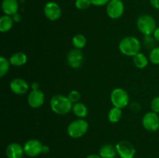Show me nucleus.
Returning <instances> with one entry per match:
<instances>
[{"instance_id": "16", "label": "nucleus", "mask_w": 159, "mask_h": 158, "mask_svg": "<svg viewBox=\"0 0 159 158\" xmlns=\"http://www.w3.org/2000/svg\"><path fill=\"white\" fill-rule=\"evenodd\" d=\"M99 153L102 158H115L117 153L116 146L111 143L104 144L99 149Z\"/></svg>"}, {"instance_id": "14", "label": "nucleus", "mask_w": 159, "mask_h": 158, "mask_svg": "<svg viewBox=\"0 0 159 158\" xmlns=\"http://www.w3.org/2000/svg\"><path fill=\"white\" fill-rule=\"evenodd\" d=\"M24 153L23 147L17 143L9 144L6 149V154L8 158H22Z\"/></svg>"}, {"instance_id": "29", "label": "nucleus", "mask_w": 159, "mask_h": 158, "mask_svg": "<svg viewBox=\"0 0 159 158\" xmlns=\"http://www.w3.org/2000/svg\"><path fill=\"white\" fill-rule=\"evenodd\" d=\"M110 0H91L92 5L96 6H103L108 4Z\"/></svg>"}, {"instance_id": "4", "label": "nucleus", "mask_w": 159, "mask_h": 158, "mask_svg": "<svg viewBox=\"0 0 159 158\" xmlns=\"http://www.w3.org/2000/svg\"><path fill=\"white\" fill-rule=\"evenodd\" d=\"M89 129V123L84 119H78L69 123L67 133L70 137L79 139L83 136Z\"/></svg>"}, {"instance_id": "12", "label": "nucleus", "mask_w": 159, "mask_h": 158, "mask_svg": "<svg viewBox=\"0 0 159 158\" xmlns=\"http://www.w3.org/2000/svg\"><path fill=\"white\" fill-rule=\"evenodd\" d=\"M27 102L32 108H40L44 102V94L40 89L32 90L28 95Z\"/></svg>"}, {"instance_id": "32", "label": "nucleus", "mask_w": 159, "mask_h": 158, "mask_svg": "<svg viewBox=\"0 0 159 158\" xmlns=\"http://www.w3.org/2000/svg\"><path fill=\"white\" fill-rule=\"evenodd\" d=\"M153 37H155V39L156 40V41L159 43V27L156 28V29H155V31L154 32V33H153Z\"/></svg>"}, {"instance_id": "36", "label": "nucleus", "mask_w": 159, "mask_h": 158, "mask_svg": "<svg viewBox=\"0 0 159 158\" xmlns=\"http://www.w3.org/2000/svg\"><path fill=\"white\" fill-rule=\"evenodd\" d=\"M48 151H49V149H48V147H47V146H43V153H48Z\"/></svg>"}, {"instance_id": "25", "label": "nucleus", "mask_w": 159, "mask_h": 158, "mask_svg": "<svg viewBox=\"0 0 159 158\" xmlns=\"http://www.w3.org/2000/svg\"><path fill=\"white\" fill-rule=\"evenodd\" d=\"M156 40L152 35H146L144 37V43L146 47L152 50L156 46Z\"/></svg>"}, {"instance_id": "20", "label": "nucleus", "mask_w": 159, "mask_h": 158, "mask_svg": "<svg viewBox=\"0 0 159 158\" xmlns=\"http://www.w3.org/2000/svg\"><path fill=\"white\" fill-rule=\"evenodd\" d=\"M133 61L135 67L139 69L146 68L148 64V58L143 53L139 52L133 57Z\"/></svg>"}, {"instance_id": "26", "label": "nucleus", "mask_w": 159, "mask_h": 158, "mask_svg": "<svg viewBox=\"0 0 159 158\" xmlns=\"http://www.w3.org/2000/svg\"><path fill=\"white\" fill-rule=\"evenodd\" d=\"M68 98L71 102L72 104L77 103L79 102L81 99V94L79 91H76V90H72V91H70L68 94Z\"/></svg>"}, {"instance_id": "18", "label": "nucleus", "mask_w": 159, "mask_h": 158, "mask_svg": "<svg viewBox=\"0 0 159 158\" xmlns=\"http://www.w3.org/2000/svg\"><path fill=\"white\" fill-rule=\"evenodd\" d=\"M72 111L73 114L77 116L79 119H84L88 116V108L85 104L82 102H77V103L73 104L72 105Z\"/></svg>"}, {"instance_id": "11", "label": "nucleus", "mask_w": 159, "mask_h": 158, "mask_svg": "<svg viewBox=\"0 0 159 158\" xmlns=\"http://www.w3.org/2000/svg\"><path fill=\"white\" fill-rule=\"evenodd\" d=\"M84 60L83 54L79 49H73L67 55V63L71 68H79L82 64Z\"/></svg>"}, {"instance_id": "13", "label": "nucleus", "mask_w": 159, "mask_h": 158, "mask_svg": "<svg viewBox=\"0 0 159 158\" xmlns=\"http://www.w3.org/2000/svg\"><path fill=\"white\" fill-rule=\"evenodd\" d=\"M9 88L12 93L21 95L29 90V84L23 78H14L10 81Z\"/></svg>"}, {"instance_id": "31", "label": "nucleus", "mask_w": 159, "mask_h": 158, "mask_svg": "<svg viewBox=\"0 0 159 158\" xmlns=\"http://www.w3.org/2000/svg\"><path fill=\"white\" fill-rule=\"evenodd\" d=\"M149 1H150V3L152 6V7H154L156 9H159V0H149Z\"/></svg>"}, {"instance_id": "8", "label": "nucleus", "mask_w": 159, "mask_h": 158, "mask_svg": "<svg viewBox=\"0 0 159 158\" xmlns=\"http://www.w3.org/2000/svg\"><path fill=\"white\" fill-rule=\"evenodd\" d=\"M142 125L148 131H157L159 129V116L158 113L152 111L146 113L142 119Z\"/></svg>"}, {"instance_id": "37", "label": "nucleus", "mask_w": 159, "mask_h": 158, "mask_svg": "<svg viewBox=\"0 0 159 158\" xmlns=\"http://www.w3.org/2000/svg\"><path fill=\"white\" fill-rule=\"evenodd\" d=\"M115 158H117V157H115Z\"/></svg>"}, {"instance_id": "19", "label": "nucleus", "mask_w": 159, "mask_h": 158, "mask_svg": "<svg viewBox=\"0 0 159 158\" xmlns=\"http://www.w3.org/2000/svg\"><path fill=\"white\" fill-rule=\"evenodd\" d=\"M14 20L12 16L4 15L0 18V31L2 33L9 32L13 26Z\"/></svg>"}, {"instance_id": "3", "label": "nucleus", "mask_w": 159, "mask_h": 158, "mask_svg": "<svg viewBox=\"0 0 159 158\" xmlns=\"http://www.w3.org/2000/svg\"><path fill=\"white\" fill-rule=\"evenodd\" d=\"M137 26L140 32L144 36L152 35L157 28L156 21L152 15L143 14L137 20Z\"/></svg>"}, {"instance_id": "9", "label": "nucleus", "mask_w": 159, "mask_h": 158, "mask_svg": "<svg viewBox=\"0 0 159 158\" xmlns=\"http://www.w3.org/2000/svg\"><path fill=\"white\" fill-rule=\"evenodd\" d=\"M116 148L121 158H134L136 153L134 147L128 141H120L116 145Z\"/></svg>"}, {"instance_id": "28", "label": "nucleus", "mask_w": 159, "mask_h": 158, "mask_svg": "<svg viewBox=\"0 0 159 158\" xmlns=\"http://www.w3.org/2000/svg\"><path fill=\"white\" fill-rule=\"evenodd\" d=\"M151 108L154 112L159 113V96H156L152 99L151 102Z\"/></svg>"}, {"instance_id": "22", "label": "nucleus", "mask_w": 159, "mask_h": 158, "mask_svg": "<svg viewBox=\"0 0 159 158\" xmlns=\"http://www.w3.org/2000/svg\"><path fill=\"white\" fill-rule=\"evenodd\" d=\"M87 43L86 37L83 34H76L72 38V45L75 49L82 50L85 46Z\"/></svg>"}, {"instance_id": "10", "label": "nucleus", "mask_w": 159, "mask_h": 158, "mask_svg": "<svg viewBox=\"0 0 159 158\" xmlns=\"http://www.w3.org/2000/svg\"><path fill=\"white\" fill-rule=\"evenodd\" d=\"M44 15L48 20L51 21H56L61 16L62 11L57 3L54 2H49L47 3L43 8Z\"/></svg>"}, {"instance_id": "15", "label": "nucleus", "mask_w": 159, "mask_h": 158, "mask_svg": "<svg viewBox=\"0 0 159 158\" xmlns=\"http://www.w3.org/2000/svg\"><path fill=\"white\" fill-rule=\"evenodd\" d=\"M2 9L5 15L12 16L18 12V1L17 0H3L2 2Z\"/></svg>"}, {"instance_id": "6", "label": "nucleus", "mask_w": 159, "mask_h": 158, "mask_svg": "<svg viewBox=\"0 0 159 158\" xmlns=\"http://www.w3.org/2000/svg\"><path fill=\"white\" fill-rule=\"evenodd\" d=\"M124 12V5L121 0H110L107 5V13L113 20L120 18Z\"/></svg>"}, {"instance_id": "24", "label": "nucleus", "mask_w": 159, "mask_h": 158, "mask_svg": "<svg viewBox=\"0 0 159 158\" xmlns=\"http://www.w3.org/2000/svg\"><path fill=\"white\" fill-rule=\"evenodd\" d=\"M149 60L154 64H159V46H155L151 50L149 54Z\"/></svg>"}, {"instance_id": "1", "label": "nucleus", "mask_w": 159, "mask_h": 158, "mask_svg": "<svg viewBox=\"0 0 159 158\" xmlns=\"http://www.w3.org/2000/svg\"><path fill=\"white\" fill-rule=\"evenodd\" d=\"M141 44L137 37L129 36L125 37L120 41L119 49L120 51L124 55L128 57H134L141 50Z\"/></svg>"}, {"instance_id": "35", "label": "nucleus", "mask_w": 159, "mask_h": 158, "mask_svg": "<svg viewBox=\"0 0 159 158\" xmlns=\"http://www.w3.org/2000/svg\"><path fill=\"white\" fill-rule=\"evenodd\" d=\"M32 88L33 90H38L39 89V85L37 82H34L32 84Z\"/></svg>"}, {"instance_id": "27", "label": "nucleus", "mask_w": 159, "mask_h": 158, "mask_svg": "<svg viewBox=\"0 0 159 158\" xmlns=\"http://www.w3.org/2000/svg\"><path fill=\"white\" fill-rule=\"evenodd\" d=\"M75 4L77 9L84 10V9L89 8V6L92 5V2L91 0H76Z\"/></svg>"}, {"instance_id": "2", "label": "nucleus", "mask_w": 159, "mask_h": 158, "mask_svg": "<svg viewBox=\"0 0 159 158\" xmlns=\"http://www.w3.org/2000/svg\"><path fill=\"white\" fill-rule=\"evenodd\" d=\"M73 104L68 99V96L62 94L54 95L50 102L51 110L57 115H65L72 109Z\"/></svg>"}, {"instance_id": "33", "label": "nucleus", "mask_w": 159, "mask_h": 158, "mask_svg": "<svg viewBox=\"0 0 159 158\" xmlns=\"http://www.w3.org/2000/svg\"><path fill=\"white\" fill-rule=\"evenodd\" d=\"M12 19H13L14 21H16V22H19V21H20V19H21V16H20V14L16 13L15 15H12Z\"/></svg>"}, {"instance_id": "7", "label": "nucleus", "mask_w": 159, "mask_h": 158, "mask_svg": "<svg viewBox=\"0 0 159 158\" xmlns=\"http://www.w3.org/2000/svg\"><path fill=\"white\" fill-rule=\"evenodd\" d=\"M23 149H24L25 154L30 157H35L43 153V145L38 139H31L25 143Z\"/></svg>"}, {"instance_id": "5", "label": "nucleus", "mask_w": 159, "mask_h": 158, "mask_svg": "<svg viewBox=\"0 0 159 158\" xmlns=\"http://www.w3.org/2000/svg\"><path fill=\"white\" fill-rule=\"evenodd\" d=\"M110 101L114 107L124 108L128 105L130 102L128 93L124 88H117L113 90L110 94Z\"/></svg>"}, {"instance_id": "34", "label": "nucleus", "mask_w": 159, "mask_h": 158, "mask_svg": "<svg viewBox=\"0 0 159 158\" xmlns=\"http://www.w3.org/2000/svg\"><path fill=\"white\" fill-rule=\"evenodd\" d=\"M85 158H102V157L98 154H90V155H88Z\"/></svg>"}, {"instance_id": "17", "label": "nucleus", "mask_w": 159, "mask_h": 158, "mask_svg": "<svg viewBox=\"0 0 159 158\" xmlns=\"http://www.w3.org/2000/svg\"><path fill=\"white\" fill-rule=\"evenodd\" d=\"M9 62L15 67L23 66L27 62V56L23 52H16L11 56Z\"/></svg>"}, {"instance_id": "30", "label": "nucleus", "mask_w": 159, "mask_h": 158, "mask_svg": "<svg viewBox=\"0 0 159 158\" xmlns=\"http://www.w3.org/2000/svg\"><path fill=\"white\" fill-rule=\"evenodd\" d=\"M130 108H131V109L133 110V111L138 112L140 110V108H141V107H140L139 104L137 103V102H132V103L130 104Z\"/></svg>"}, {"instance_id": "21", "label": "nucleus", "mask_w": 159, "mask_h": 158, "mask_svg": "<svg viewBox=\"0 0 159 158\" xmlns=\"http://www.w3.org/2000/svg\"><path fill=\"white\" fill-rule=\"evenodd\" d=\"M122 117V109L117 107L113 106L111 109L109 111L108 119L110 122L116 123L120 120Z\"/></svg>"}, {"instance_id": "23", "label": "nucleus", "mask_w": 159, "mask_h": 158, "mask_svg": "<svg viewBox=\"0 0 159 158\" xmlns=\"http://www.w3.org/2000/svg\"><path fill=\"white\" fill-rule=\"evenodd\" d=\"M10 64L9 60L4 57H0V77H3L7 74L10 68Z\"/></svg>"}]
</instances>
